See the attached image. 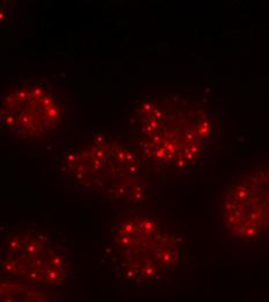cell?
Listing matches in <instances>:
<instances>
[{"label": "cell", "instance_id": "obj_1", "mask_svg": "<svg viewBox=\"0 0 269 302\" xmlns=\"http://www.w3.org/2000/svg\"><path fill=\"white\" fill-rule=\"evenodd\" d=\"M124 123L146 166L190 174L219 149L225 110L207 91H148L132 99Z\"/></svg>", "mask_w": 269, "mask_h": 302}, {"label": "cell", "instance_id": "obj_2", "mask_svg": "<svg viewBox=\"0 0 269 302\" xmlns=\"http://www.w3.org/2000/svg\"><path fill=\"white\" fill-rule=\"evenodd\" d=\"M189 243L163 210L125 208L109 224L106 253L116 276L135 287H163L188 267Z\"/></svg>", "mask_w": 269, "mask_h": 302}, {"label": "cell", "instance_id": "obj_3", "mask_svg": "<svg viewBox=\"0 0 269 302\" xmlns=\"http://www.w3.org/2000/svg\"><path fill=\"white\" fill-rule=\"evenodd\" d=\"M58 168L64 180L86 192H104L114 201L144 206L151 189L145 163L129 137L114 133L85 136L81 145L63 146Z\"/></svg>", "mask_w": 269, "mask_h": 302}, {"label": "cell", "instance_id": "obj_4", "mask_svg": "<svg viewBox=\"0 0 269 302\" xmlns=\"http://www.w3.org/2000/svg\"><path fill=\"white\" fill-rule=\"evenodd\" d=\"M217 208L223 244L243 250L269 245V164L230 173L218 192Z\"/></svg>", "mask_w": 269, "mask_h": 302}, {"label": "cell", "instance_id": "obj_5", "mask_svg": "<svg viewBox=\"0 0 269 302\" xmlns=\"http://www.w3.org/2000/svg\"><path fill=\"white\" fill-rule=\"evenodd\" d=\"M74 260L61 235L22 223L1 237V278L57 291L74 278Z\"/></svg>", "mask_w": 269, "mask_h": 302}, {"label": "cell", "instance_id": "obj_6", "mask_svg": "<svg viewBox=\"0 0 269 302\" xmlns=\"http://www.w3.org/2000/svg\"><path fill=\"white\" fill-rule=\"evenodd\" d=\"M71 109L69 95L59 84L46 78H26L1 93L0 125L19 141L52 140L69 127Z\"/></svg>", "mask_w": 269, "mask_h": 302}, {"label": "cell", "instance_id": "obj_7", "mask_svg": "<svg viewBox=\"0 0 269 302\" xmlns=\"http://www.w3.org/2000/svg\"><path fill=\"white\" fill-rule=\"evenodd\" d=\"M0 302H61V296L55 289L1 278Z\"/></svg>", "mask_w": 269, "mask_h": 302}]
</instances>
